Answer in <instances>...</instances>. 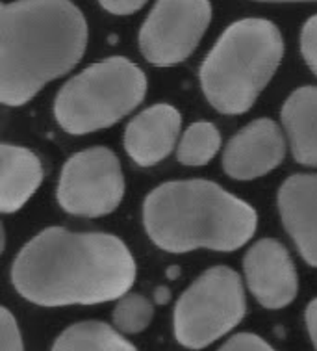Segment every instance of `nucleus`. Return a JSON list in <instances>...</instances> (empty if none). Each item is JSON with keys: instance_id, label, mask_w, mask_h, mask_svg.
Returning a JSON list of instances; mask_svg holds the SVG:
<instances>
[{"instance_id": "1", "label": "nucleus", "mask_w": 317, "mask_h": 351, "mask_svg": "<svg viewBox=\"0 0 317 351\" xmlns=\"http://www.w3.org/2000/svg\"><path fill=\"white\" fill-rule=\"evenodd\" d=\"M136 261L121 238L49 227L26 243L12 264V282L39 306L97 305L130 292Z\"/></svg>"}, {"instance_id": "2", "label": "nucleus", "mask_w": 317, "mask_h": 351, "mask_svg": "<svg viewBox=\"0 0 317 351\" xmlns=\"http://www.w3.org/2000/svg\"><path fill=\"white\" fill-rule=\"evenodd\" d=\"M88 23L71 0H15L0 10V101L23 106L82 60Z\"/></svg>"}, {"instance_id": "3", "label": "nucleus", "mask_w": 317, "mask_h": 351, "mask_svg": "<svg viewBox=\"0 0 317 351\" xmlns=\"http://www.w3.org/2000/svg\"><path fill=\"white\" fill-rule=\"evenodd\" d=\"M143 225L154 245L169 253H230L254 237L258 216L251 204L216 182L171 180L145 197Z\"/></svg>"}, {"instance_id": "4", "label": "nucleus", "mask_w": 317, "mask_h": 351, "mask_svg": "<svg viewBox=\"0 0 317 351\" xmlns=\"http://www.w3.org/2000/svg\"><path fill=\"white\" fill-rule=\"evenodd\" d=\"M284 56L282 34L267 19L236 21L219 36L201 65V88L225 115L253 108Z\"/></svg>"}, {"instance_id": "5", "label": "nucleus", "mask_w": 317, "mask_h": 351, "mask_svg": "<svg viewBox=\"0 0 317 351\" xmlns=\"http://www.w3.org/2000/svg\"><path fill=\"white\" fill-rule=\"evenodd\" d=\"M147 77L128 58L112 56L89 65L64 84L54 117L67 134L82 136L114 127L140 106Z\"/></svg>"}, {"instance_id": "6", "label": "nucleus", "mask_w": 317, "mask_h": 351, "mask_svg": "<svg viewBox=\"0 0 317 351\" xmlns=\"http://www.w3.org/2000/svg\"><path fill=\"white\" fill-rule=\"evenodd\" d=\"M247 313L243 281L229 266L206 269L178 298L173 331L178 344L204 350L227 337Z\"/></svg>"}, {"instance_id": "7", "label": "nucleus", "mask_w": 317, "mask_h": 351, "mask_svg": "<svg viewBox=\"0 0 317 351\" xmlns=\"http://www.w3.org/2000/svg\"><path fill=\"white\" fill-rule=\"evenodd\" d=\"M125 197L119 158L108 147H89L73 154L62 167L56 199L73 216H108Z\"/></svg>"}, {"instance_id": "8", "label": "nucleus", "mask_w": 317, "mask_h": 351, "mask_svg": "<svg viewBox=\"0 0 317 351\" xmlns=\"http://www.w3.org/2000/svg\"><path fill=\"white\" fill-rule=\"evenodd\" d=\"M210 21V0H158L140 30L141 54L156 67L182 64L197 49Z\"/></svg>"}, {"instance_id": "9", "label": "nucleus", "mask_w": 317, "mask_h": 351, "mask_svg": "<svg viewBox=\"0 0 317 351\" xmlns=\"http://www.w3.org/2000/svg\"><path fill=\"white\" fill-rule=\"evenodd\" d=\"M245 282L264 308L279 311L297 298L299 277L292 256L275 238H262L243 256Z\"/></svg>"}, {"instance_id": "10", "label": "nucleus", "mask_w": 317, "mask_h": 351, "mask_svg": "<svg viewBox=\"0 0 317 351\" xmlns=\"http://www.w3.org/2000/svg\"><path fill=\"white\" fill-rule=\"evenodd\" d=\"M286 149L288 138L279 123L262 117L230 138L223 151V169L232 179H258L280 166Z\"/></svg>"}, {"instance_id": "11", "label": "nucleus", "mask_w": 317, "mask_h": 351, "mask_svg": "<svg viewBox=\"0 0 317 351\" xmlns=\"http://www.w3.org/2000/svg\"><path fill=\"white\" fill-rule=\"evenodd\" d=\"M180 128V112L167 102H158L130 119L125 130V149L138 166H156L177 147Z\"/></svg>"}, {"instance_id": "12", "label": "nucleus", "mask_w": 317, "mask_h": 351, "mask_svg": "<svg viewBox=\"0 0 317 351\" xmlns=\"http://www.w3.org/2000/svg\"><path fill=\"white\" fill-rule=\"evenodd\" d=\"M280 219L306 264L317 268V173L290 175L277 195Z\"/></svg>"}, {"instance_id": "13", "label": "nucleus", "mask_w": 317, "mask_h": 351, "mask_svg": "<svg viewBox=\"0 0 317 351\" xmlns=\"http://www.w3.org/2000/svg\"><path fill=\"white\" fill-rule=\"evenodd\" d=\"M43 182L41 160L23 145L2 143L0 147V210H21Z\"/></svg>"}, {"instance_id": "14", "label": "nucleus", "mask_w": 317, "mask_h": 351, "mask_svg": "<svg viewBox=\"0 0 317 351\" xmlns=\"http://www.w3.org/2000/svg\"><path fill=\"white\" fill-rule=\"evenodd\" d=\"M288 147L306 167H317V86H303L280 110Z\"/></svg>"}, {"instance_id": "15", "label": "nucleus", "mask_w": 317, "mask_h": 351, "mask_svg": "<svg viewBox=\"0 0 317 351\" xmlns=\"http://www.w3.org/2000/svg\"><path fill=\"white\" fill-rule=\"evenodd\" d=\"M52 351H138V348L115 327L89 319L67 327L54 340Z\"/></svg>"}, {"instance_id": "16", "label": "nucleus", "mask_w": 317, "mask_h": 351, "mask_svg": "<svg viewBox=\"0 0 317 351\" xmlns=\"http://www.w3.org/2000/svg\"><path fill=\"white\" fill-rule=\"evenodd\" d=\"M221 149V134L214 123L197 121L186 128L177 147V158L182 166L201 167L214 160Z\"/></svg>"}, {"instance_id": "17", "label": "nucleus", "mask_w": 317, "mask_h": 351, "mask_svg": "<svg viewBox=\"0 0 317 351\" xmlns=\"http://www.w3.org/2000/svg\"><path fill=\"white\" fill-rule=\"evenodd\" d=\"M154 306L145 295L127 294L117 300L114 308V327L123 335H138L151 326Z\"/></svg>"}, {"instance_id": "18", "label": "nucleus", "mask_w": 317, "mask_h": 351, "mask_svg": "<svg viewBox=\"0 0 317 351\" xmlns=\"http://www.w3.org/2000/svg\"><path fill=\"white\" fill-rule=\"evenodd\" d=\"M0 351H25L17 319L6 306L0 308Z\"/></svg>"}, {"instance_id": "19", "label": "nucleus", "mask_w": 317, "mask_h": 351, "mask_svg": "<svg viewBox=\"0 0 317 351\" xmlns=\"http://www.w3.org/2000/svg\"><path fill=\"white\" fill-rule=\"evenodd\" d=\"M301 52L306 65L317 77V15L310 17L301 32Z\"/></svg>"}, {"instance_id": "20", "label": "nucleus", "mask_w": 317, "mask_h": 351, "mask_svg": "<svg viewBox=\"0 0 317 351\" xmlns=\"http://www.w3.org/2000/svg\"><path fill=\"white\" fill-rule=\"evenodd\" d=\"M217 351H277L266 340L253 332H240L229 339Z\"/></svg>"}, {"instance_id": "21", "label": "nucleus", "mask_w": 317, "mask_h": 351, "mask_svg": "<svg viewBox=\"0 0 317 351\" xmlns=\"http://www.w3.org/2000/svg\"><path fill=\"white\" fill-rule=\"evenodd\" d=\"M147 2L149 0H99V4L114 15H130L140 12Z\"/></svg>"}, {"instance_id": "22", "label": "nucleus", "mask_w": 317, "mask_h": 351, "mask_svg": "<svg viewBox=\"0 0 317 351\" xmlns=\"http://www.w3.org/2000/svg\"><path fill=\"white\" fill-rule=\"evenodd\" d=\"M305 322H306V329H308V337L312 340V346L314 350L317 351V298L312 300L306 306L305 313Z\"/></svg>"}, {"instance_id": "23", "label": "nucleus", "mask_w": 317, "mask_h": 351, "mask_svg": "<svg viewBox=\"0 0 317 351\" xmlns=\"http://www.w3.org/2000/svg\"><path fill=\"white\" fill-rule=\"evenodd\" d=\"M171 301V290L167 287H158L154 290V303L158 305H167Z\"/></svg>"}, {"instance_id": "24", "label": "nucleus", "mask_w": 317, "mask_h": 351, "mask_svg": "<svg viewBox=\"0 0 317 351\" xmlns=\"http://www.w3.org/2000/svg\"><path fill=\"white\" fill-rule=\"evenodd\" d=\"M256 2H317V0H256Z\"/></svg>"}, {"instance_id": "25", "label": "nucleus", "mask_w": 317, "mask_h": 351, "mask_svg": "<svg viewBox=\"0 0 317 351\" xmlns=\"http://www.w3.org/2000/svg\"><path fill=\"white\" fill-rule=\"evenodd\" d=\"M177 275H180V269H178V266H175V268L169 269V277H177Z\"/></svg>"}]
</instances>
